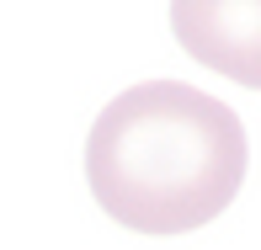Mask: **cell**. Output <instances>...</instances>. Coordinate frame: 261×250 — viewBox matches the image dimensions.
<instances>
[{
  "mask_svg": "<svg viewBox=\"0 0 261 250\" xmlns=\"http://www.w3.org/2000/svg\"><path fill=\"white\" fill-rule=\"evenodd\" d=\"M245 128L219 96L144 80L101 106L86 138V181L101 213L139 234L213 224L245 181Z\"/></svg>",
  "mask_w": 261,
  "mask_h": 250,
  "instance_id": "obj_1",
  "label": "cell"
},
{
  "mask_svg": "<svg viewBox=\"0 0 261 250\" xmlns=\"http://www.w3.org/2000/svg\"><path fill=\"white\" fill-rule=\"evenodd\" d=\"M171 32L203 69L261 91V0H171Z\"/></svg>",
  "mask_w": 261,
  "mask_h": 250,
  "instance_id": "obj_2",
  "label": "cell"
}]
</instances>
